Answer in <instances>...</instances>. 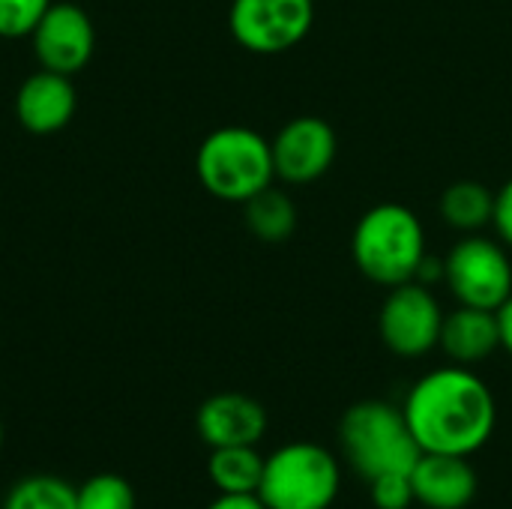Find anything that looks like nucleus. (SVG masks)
<instances>
[{"mask_svg": "<svg viewBox=\"0 0 512 509\" xmlns=\"http://www.w3.org/2000/svg\"><path fill=\"white\" fill-rule=\"evenodd\" d=\"M78 509H135V492L117 474H96L78 486Z\"/></svg>", "mask_w": 512, "mask_h": 509, "instance_id": "19", "label": "nucleus"}, {"mask_svg": "<svg viewBox=\"0 0 512 509\" xmlns=\"http://www.w3.org/2000/svg\"><path fill=\"white\" fill-rule=\"evenodd\" d=\"M441 324H444V309L432 294V288L420 282H405L390 288L378 315L381 342L396 357L405 360H417L435 351L441 342Z\"/></svg>", "mask_w": 512, "mask_h": 509, "instance_id": "8", "label": "nucleus"}, {"mask_svg": "<svg viewBox=\"0 0 512 509\" xmlns=\"http://www.w3.org/2000/svg\"><path fill=\"white\" fill-rule=\"evenodd\" d=\"M30 39L42 69L75 75L93 57L96 30L90 15L78 3H51Z\"/></svg>", "mask_w": 512, "mask_h": 509, "instance_id": "10", "label": "nucleus"}, {"mask_svg": "<svg viewBox=\"0 0 512 509\" xmlns=\"http://www.w3.org/2000/svg\"><path fill=\"white\" fill-rule=\"evenodd\" d=\"M339 447L348 468L366 483L381 474H411L423 456L402 408L381 399L357 402L342 414Z\"/></svg>", "mask_w": 512, "mask_h": 509, "instance_id": "3", "label": "nucleus"}, {"mask_svg": "<svg viewBox=\"0 0 512 509\" xmlns=\"http://www.w3.org/2000/svg\"><path fill=\"white\" fill-rule=\"evenodd\" d=\"M207 509H267L258 495H219Z\"/></svg>", "mask_w": 512, "mask_h": 509, "instance_id": "23", "label": "nucleus"}, {"mask_svg": "<svg viewBox=\"0 0 512 509\" xmlns=\"http://www.w3.org/2000/svg\"><path fill=\"white\" fill-rule=\"evenodd\" d=\"M438 345L456 366H477L489 360L501 348L498 312L459 303V309L444 315Z\"/></svg>", "mask_w": 512, "mask_h": 509, "instance_id": "14", "label": "nucleus"}, {"mask_svg": "<svg viewBox=\"0 0 512 509\" xmlns=\"http://www.w3.org/2000/svg\"><path fill=\"white\" fill-rule=\"evenodd\" d=\"M201 186L228 204H246L276 177L270 141L249 126L213 129L195 156Z\"/></svg>", "mask_w": 512, "mask_h": 509, "instance_id": "4", "label": "nucleus"}, {"mask_svg": "<svg viewBox=\"0 0 512 509\" xmlns=\"http://www.w3.org/2000/svg\"><path fill=\"white\" fill-rule=\"evenodd\" d=\"M369 495L378 509H408L414 501L411 474H381L369 480Z\"/></svg>", "mask_w": 512, "mask_h": 509, "instance_id": "21", "label": "nucleus"}, {"mask_svg": "<svg viewBox=\"0 0 512 509\" xmlns=\"http://www.w3.org/2000/svg\"><path fill=\"white\" fill-rule=\"evenodd\" d=\"M0 450H3V426H0Z\"/></svg>", "mask_w": 512, "mask_h": 509, "instance_id": "26", "label": "nucleus"}, {"mask_svg": "<svg viewBox=\"0 0 512 509\" xmlns=\"http://www.w3.org/2000/svg\"><path fill=\"white\" fill-rule=\"evenodd\" d=\"M498 324H501V348L512 357V294L507 303L498 309Z\"/></svg>", "mask_w": 512, "mask_h": 509, "instance_id": "25", "label": "nucleus"}, {"mask_svg": "<svg viewBox=\"0 0 512 509\" xmlns=\"http://www.w3.org/2000/svg\"><path fill=\"white\" fill-rule=\"evenodd\" d=\"M315 24V0H234L228 12L231 36L252 54H285L297 48Z\"/></svg>", "mask_w": 512, "mask_h": 509, "instance_id": "7", "label": "nucleus"}, {"mask_svg": "<svg viewBox=\"0 0 512 509\" xmlns=\"http://www.w3.org/2000/svg\"><path fill=\"white\" fill-rule=\"evenodd\" d=\"M342 489L339 459L312 441H294L264 459L258 498L267 509H330Z\"/></svg>", "mask_w": 512, "mask_h": 509, "instance_id": "5", "label": "nucleus"}, {"mask_svg": "<svg viewBox=\"0 0 512 509\" xmlns=\"http://www.w3.org/2000/svg\"><path fill=\"white\" fill-rule=\"evenodd\" d=\"M351 255L357 270L375 285L396 288L417 279L426 249V228L420 216L405 204H375L354 228Z\"/></svg>", "mask_w": 512, "mask_h": 509, "instance_id": "2", "label": "nucleus"}, {"mask_svg": "<svg viewBox=\"0 0 512 509\" xmlns=\"http://www.w3.org/2000/svg\"><path fill=\"white\" fill-rule=\"evenodd\" d=\"M444 282L462 306L498 312L512 294L507 246L483 234H465L444 258Z\"/></svg>", "mask_w": 512, "mask_h": 509, "instance_id": "6", "label": "nucleus"}, {"mask_svg": "<svg viewBox=\"0 0 512 509\" xmlns=\"http://www.w3.org/2000/svg\"><path fill=\"white\" fill-rule=\"evenodd\" d=\"M414 501L429 509H465L480 489L471 456L423 453L411 471Z\"/></svg>", "mask_w": 512, "mask_h": 509, "instance_id": "12", "label": "nucleus"}, {"mask_svg": "<svg viewBox=\"0 0 512 509\" xmlns=\"http://www.w3.org/2000/svg\"><path fill=\"white\" fill-rule=\"evenodd\" d=\"M75 105H78L75 84L69 81V75L51 72V69L33 72L18 87V96H15L18 123L33 135H51V132L66 129L69 120L75 117Z\"/></svg>", "mask_w": 512, "mask_h": 509, "instance_id": "13", "label": "nucleus"}, {"mask_svg": "<svg viewBox=\"0 0 512 509\" xmlns=\"http://www.w3.org/2000/svg\"><path fill=\"white\" fill-rule=\"evenodd\" d=\"M195 426L210 450L255 447L267 432V411L246 393H216L198 408Z\"/></svg>", "mask_w": 512, "mask_h": 509, "instance_id": "11", "label": "nucleus"}, {"mask_svg": "<svg viewBox=\"0 0 512 509\" xmlns=\"http://www.w3.org/2000/svg\"><path fill=\"white\" fill-rule=\"evenodd\" d=\"M441 279H444V261H438V258L426 255V258H423V264H420V270H417V279H414V282H420V285L432 288V285H435V282H441Z\"/></svg>", "mask_w": 512, "mask_h": 509, "instance_id": "24", "label": "nucleus"}, {"mask_svg": "<svg viewBox=\"0 0 512 509\" xmlns=\"http://www.w3.org/2000/svg\"><path fill=\"white\" fill-rule=\"evenodd\" d=\"M441 216L453 231L480 234L492 225L495 216V192L477 180H459L441 195Z\"/></svg>", "mask_w": 512, "mask_h": 509, "instance_id": "16", "label": "nucleus"}, {"mask_svg": "<svg viewBox=\"0 0 512 509\" xmlns=\"http://www.w3.org/2000/svg\"><path fill=\"white\" fill-rule=\"evenodd\" d=\"M402 414L423 453L474 456L498 426V405L489 384L468 366L426 372L408 393Z\"/></svg>", "mask_w": 512, "mask_h": 509, "instance_id": "1", "label": "nucleus"}, {"mask_svg": "<svg viewBox=\"0 0 512 509\" xmlns=\"http://www.w3.org/2000/svg\"><path fill=\"white\" fill-rule=\"evenodd\" d=\"M3 509H78V489L60 477L33 474L6 492Z\"/></svg>", "mask_w": 512, "mask_h": 509, "instance_id": "18", "label": "nucleus"}, {"mask_svg": "<svg viewBox=\"0 0 512 509\" xmlns=\"http://www.w3.org/2000/svg\"><path fill=\"white\" fill-rule=\"evenodd\" d=\"M270 147L276 177L294 186H306L330 171L336 159V132L324 117L303 114L288 120L276 132Z\"/></svg>", "mask_w": 512, "mask_h": 509, "instance_id": "9", "label": "nucleus"}, {"mask_svg": "<svg viewBox=\"0 0 512 509\" xmlns=\"http://www.w3.org/2000/svg\"><path fill=\"white\" fill-rule=\"evenodd\" d=\"M207 474L219 495H258L264 456L255 447H216L207 459Z\"/></svg>", "mask_w": 512, "mask_h": 509, "instance_id": "15", "label": "nucleus"}, {"mask_svg": "<svg viewBox=\"0 0 512 509\" xmlns=\"http://www.w3.org/2000/svg\"><path fill=\"white\" fill-rule=\"evenodd\" d=\"M492 225L498 231V240L512 249V177L495 192V216H492Z\"/></svg>", "mask_w": 512, "mask_h": 509, "instance_id": "22", "label": "nucleus"}, {"mask_svg": "<svg viewBox=\"0 0 512 509\" xmlns=\"http://www.w3.org/2000/svg\"><path fill=\"white\" fill-rule=\"evenodd\" d=\"M243 219L261 243H285L297 231V204L270 183L243 204Z\"/></svg>", "mask_w": 512, "mask_h": 509, "instance_id": "17", "label": "nucleus"}, {"mask_svg": "<svg viewBox=\"0 0 512 509\" xmlns=\"http://www.w3.org/2000/svg\"><path fill=\"white\" fill-rule=\"evenodd\" d=\"M51 0H0V36L21 39L36 30Z\"/></svg>", "mask_w": 512, "mask_h": 509, "instance_id": "20", "label": "nucleus"}]
</instances>
